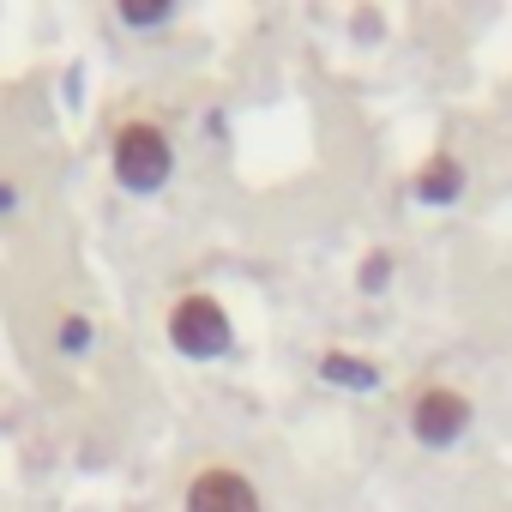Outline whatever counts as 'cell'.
<instances>
[{
    "label": "cell",
    "instance_id": "cell-1",
    "mask_svg": "<svg viewBox=\"0 0 512 512\" xmlns=\"http://www.w3.org/2000/svg\"><path fill=\"white\" fill-rule=\"evenodd\" d=\"M109 163H115V181L127 193H157L175 175V145L157 121H121V133L109 145Z\"/></svg>",
    "mask_w": 512,
    "mask_h": 512
},
{
    "label": "cell",
    "instance_id": "cell-9",
    "mask_svg": "<svg viewBox=\"0 0 512 512\" xmlns=\"http://www.w3.org/2000/svg\"><path fill=\"white\" fill-rule=\"evenodd\" d=\"M386 278H392V260H386V253H374V260L362 266V290H380Z\"/></svg>",
    "mask_w": 512,
    "mask_h": 512
},
{
    "label": "cell",
    "instance_id": "cell-2",
    "mask_svg": "<svg viewBox=\"0 0 512 512\" xmlns=\"http://www.w3.org/2000/svg\"><path fill=\"white\" fill-rule=\"evenodd\" d=\"M229 338H235V326H229V314H223L217 296L193 290V296H181V302L169 308V344H175L187 362H217V356L229 350Z\"/></svg>",
    "mask_w": 512,
    "mask_h": 512
},
{
    "label": "cell",
    "instance_id": "cell-7",
    "mask_svg": "<svg viewBox=\"0 0 512 512\" xmlns=\"http://www.w3.org/2000/svg\"><path fill=\"white\" fill-rule=\"evenodd\" d=\"M169 19H175V0H121V25L133 31H157Z\"/></svg>",
    "mask_w": 512,
    "mask_h": 512
},
{
    "label": "cell",
    "instance_id": "cell-4",
    "mask_svg": "<svg viewBox=\"0 0 512 512\" xmlns=\"http://www.w3.org/2000/svg\"><path fill=\"white\" fill-rule=\"evenodd\" d=\"M187 512H260V488L229 464H205L187 482Z\"/></svg>",
    "mask_w": 512,
    "mask_h": 512
},
{
    "label": "cell",
    "instance_id": "cell-3",
    "mask_svg": "<svg viewBox=\"0 0 512 512\" xmlns=\"http://www.w3.org/2000/svg\"><path fill=\"white\" fill-rule=\"evenodd\" d=\"M470 428V398L458 386H422L410 404V434L422 446H452Z\"/></svg>",
    "mask_w": 512,
    "mask_h": 512
},
{
    "label": "cell",
    "instance_id": "cell-5",
    "mask_svg": "<svg viewBox=\"0 0 512 512\" xmlns=\"http://www.w3.org/2000/svg\"><path fill=\"white\" fill-rule=\"evenodd\" d=\"M458 187H464V169H458L452 151H434V157L422 163V175H416V199H422V205H452Z\"/></svg>",
    "mask_w": 512,
    "mask_h": 512
},
{
    "label": "cell",
    "instance_id": "cell-8",
    "mask_svg": "<svg viewBox=\"0 0 512 512\" xmlns=\"http://www.w3.org/2000/svg\"><path fill=\"white\" fill-rule=\"evenodd\" d=\"M91 338H97V326H91L85 314H67V320H61V332H55L61 356H85V350H91Z\"/></svg>",
    "mask_w": 512,
    "mask_h": 512
},
{
    "label": "cell",
    "instance_id": "cell-10",
    "mask_svg": "<svg viewBox=\"0 0 512 512\" xmlns=\"http://www.w3.org/2000/svg\"><path fill=\"white\" fill-rule=\"evenodd\" d=\"M13 205H19V187H0V217H7Z\"/></svg>",
    "mask_w": 512,
    "mask_h": 512
},
{
    "label": "cell",
    "instance_id": "cell-6",
    "mask_svg": "<svg viewBox=\"0 0 512 512\" xmlns=\"http://www.w3.org/2000/svg\"><path fill=\"white\" fill-rule=\"evenodd\" d=\"M320 374L332 380V386H350V392H368L380 374H374V362H362V356H344V350H332V356H320Z\"/></svg>",
    "mask_w": 512,
    "mask_h": 512
}]
</instances>
